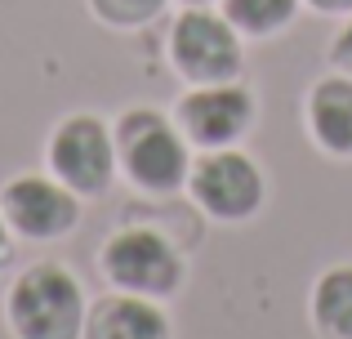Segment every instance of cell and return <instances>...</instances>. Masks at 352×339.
<instances>
[{"label":"cell","mask_w":352,"mask_h":339,"mask_svg":"<svg viewBox=\"0 0 352 339\" xmlns=\"http://www.w3.org/2000/svg\"><path fill=\"white\" fill-rule=\"evenodd\" d=\"M50 166L63 188L98 197L116 170V139L98 116H67L50 139Z\"/></svg>","instance_id":"5"},{"label":"cell","mask_w":352,"mask_h":339,"mask_svg":"<svg viewBox=\"0 0 352 339\" xmlns=\"http://www.w3.org/2000/svg\"><path fill=\"white\" fill-rule=\"evenodd\" d=\"M330 58H335L344 72H352V23L339 32V41H335V50H330Z\"/></svg>","instance_id":"14"},{"label":"cell","mask_w":352,"mask_h":339,"mask_svg":"<svg viewBox=\"0 0 352 339\" xmlns=\"http://www.w3.org/2000/svg\"><path fill=\"white\" fill-rule=\"evenodd\" d=\"M188 188L197 197V206L214 219H250L263 206V174L245 152L232 148H210V157H201L188 174Z\"/></svg>","instance_id":"6"},{"label":"cell","mask_w":352,"mask_h":339,"mask_svg":"<svg viewBox=\"0 0 352 339\" xmlns=\"http://www.w3.org/2000/svg\"><path fill=\"white\" fill-rule=\"evenodd\" d=\"M223 18L236 32L250 36H272L294 18V0H223Z\"/></svg>","instance_id":"12"},{"label":"cell","mask_w":352,"mask_h":339,"mask_svg":"<svg viewBox=\"0 0 352 339\" xmlns=\"http://www.w3.org/2000/svg\"><path fill=\"white\" fill-rule=\"evenodd\" d=\"M254 121V98L241 85H206L179 103V125L201 148H232Z\"/></svg>","instance_id":"8"},{"label":"cell","mask_w":352,"mask_h":339,"mask_svg":"<svg viewBox=\"0 0 352 339\" xmlns=\"http://www.w3.org/2000/svg\"><path fill=\"white\" fill-rule=\"evenodd\" d=\"M103 272L107 281L129 295H170L183 281V259L161 232L129 228L103 245Z\"/></svg>","instance_id":"3"},{"label":"cell","mask_w":352,"mask_h":339,"mask_svg":"<svg viewBox=\"0 0 352 339\" xmlns=\"http://www.w3.org/2000/svg\"><path fill=\"white\" fill-rule=\"evenodd\" d=\"M5 254H9V241H5V219H0V263H5Z\"/></svg>","instance_id":"16"},{"label":"cell","mask_w":352,"mask_h":339,"mask_svg":"<svg viewBox=\"0 0 352 339\" xmlns=\"http://www.w3.org/2000/svg\"><path fill=\"white\" fill-rule=\"evenodd\" d=\"M98 9L103 23H116V27H138L147 18H156L165 9V0H89Z\"/></svg>","instance_id":"13"},{"label":"cell","mask_w":352,"mask_h":339,"mask_svg":"<svg viewBox=\"0 0 352 339\" xmlns=\"http://www.w3.org/2000/svg\"><path fill=\"white\" fill-rule=\"evenodd\" d=\"M312 139L335 157H352V80L330 76L308 94Z\"/></svg>","instance_id":"10"},{"label":"cell","mask_w":352,"mask_h":339,"mask_svg":"<svg viewBox=\"0 0 352 339\" xmlns=\"http://www.w3.org/2000/svg\"><path fill=\"white\" fill-rule=\"evenodd\" d=\"M170 58L197 85H223L241 72V41L236 27L219 14L192 9L174 23L170 32Z\"/></svg>","instance_id":"4"},{"label":"cell","mask_w":352,"mask_h":339,"mask_svg":"<svg viewBox=\"0 0 352 339\" xmlns=\"http://www.w3.org/2000/svg\"><path fill=\"white\" fill-rule=\"evenodd\" d=\"M85 339H170V322L156 304L143 299H129L116 295V299H103V304L89 313L85 322Z\"/></svg>","instance_id":"9"},{"label":"cell","mask_w":352,"mask_h":339,"mask_svg":"<svg viewBox=\"0 0 352 339\" xmlns=\"http://www.w3.org/2000/svg\"><path fill=\"white\" fill-rule=\"evenodd\" d=\"M188 5H206V0H188Z\"/></svg>","instance_id":"17"},{"label":"cell","mask_w":352,"mask_h":339,"mask_svg":"<svg viewBox=\"0 0 352 339\" xmlns=\"http://www.w3.org/2000/svg\"><path fill=\"white\" fill-rule=\"evenodd\" d=\"M312 317L335 339H352V268H335L312 290Z\"/></svg>","instance_id":"11"},{"label":"cell","mask_w":352,"mask_h":339,"mask_svg":"<svg viewBox=\"0 0 352 339\" xmlns=\"http://www.w3.org/2000/svg\"><path fill=\"white\" fill-rule=\"evenodd\" d=\"M312 9H326V14H339V9H352V0H308Z\"/></svg>","instance_id":"15"},{"label":"cell","mask_w":352,"mask_h":339,"mask_svg":"<svg viewBox=\"0 0 352 339\" xmlns=\"http://www.w3.org/2000/svg\"><path fill=\"white\" fill-rule=\"evenodd\" d=\"M116 157L125 174L147 192H174L188 174L183 134L161 112H125L116 125Z\"/></svg>","instance_id":"2"},{"label":"cell","mask_w":352,"mask_h":339,"mask_svg":"<svg viewBox=\"0 0 352 339\" xmlns=\"http://www.w3.org/2000/svg\"><path fill=\"white\" fill-rule=\"evenodd\" d=\"M9 326L18 339H80L85 295L58 263H36L9 290Z\"/></svg>","instance_id":"1"},{"label":"cell","mask_w":352,"mask_h":339,"mask_svg":"<svg viewBox=\"0 0 352 339\" xmlns=\"http://www.w3.org/2000/svg\"><path fill=\"white\" fill-rule=\"evenodd\" d=\"M0 215H5L9 228H18V232L32 237V241H54V237H63L67 228H76L80 210H76L72 188H63V183H54V179H41V174H23V179H14L5 188Z\"/></svg>","instance_id":"7"}]
</instances>
